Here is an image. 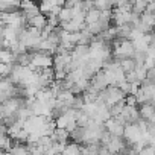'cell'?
I'll return each instance as SVG.
<instances>
[{"label":"cell","instance_id":"cell-1","mask_svg":"<svg viewBox=\"0 0 155 155\" xmlns=\"http://www.w3.org/2000/svg\"><path fill=\"white\" fill-rule=\"evenodd\" d=\"M138 114L141 119L147 120V122H155V110H153V104L150 102H144L138 105Z\"/></svg>","mask_w":155,"mask_h":155},{"label":"cell","instance_id":"cell-2","mask_svg":"<svg viewBox=\"0 0 155 155\" xmlns=\"http://www.w3.org/2000/svg\"><path fill=\"white\" fill-rule=\"evenodd\" d=\"M46 23H47V20H46V15L43 12H38V14H35L34 17H31L28 20L29 26H34V28H38V29H43L46 26Z\"/></svg>","mask_w":155,"mask_h":155},{"label":"cell","instance_id":"cell-3","mask_svg":"<svg viewBox=\"0 0 155 155\" xmlns=\"http://www.w3.org/2000/svg\"><path fill=\"white\" fill-rule=\"evenodd\" d=\"M17 55H14L9 49H0V62L5 64H14Z\"/></svg>","mask_w":155,"mask_h":155},{"label":"cell","instance_id":"cell-4","mask_svg":"<svg viewBox=\"0 0 155 155\" xmlns=\"http://www.w3.org/2000/svg\"><path fill=\"white\" fill-rule=\"evenodd\" d=\"M62 153L65 155H70V153H81V144L76 143V141H71V143H65L64 149H62Z\"/></svg>","mask_w":155,"mask_h":155},{"label":"cell","instance_id":"cell-5","mask_svg":"<svg viewBox=\"0 0 155 155\" xmlns=\"http://www.w3.org/2000/svg\"><path fill=\"white\" fill-rule=\"evenodd\" d=\"M119 67H120L125 73H128V71H131V70L135 68V62H134L132 56H131V58H123V59H119Z\"/></svg>","mask_w":155,"mask_h":155},{"label":"cell","instance_id":"cell-6","mask_svg":"<svg viewBox=\"0 0 155 155\" xmlns=\"http://www.w3.org/2000/svg\"><path fill=\"white\" fill-rule=\"evenodd\" d=\"M99 14H101V11H97L96 8H91V9L85 11V17H84V21H85V25L97 21V20H99Z\"/></svg>","mask_w":155,"mask_h":155},{"label":"cell","instance_id":"cell-7","mask_svg":"<svg viewBox=\"0 0 155 155\" xmlns=\"http://www.w3.org/2000/svg\"><path fill=\"white\" fill-rule=\"evenodd\" d=\"M93 8H96L97 11H107L113 9V3L111 0H93Z\"/></svg>","mask_w":155,"mask_h":155},{"label":"cell","instance_id":"cell-8","mask_svg":"<svg viewBox=\"0 0 155 155\" xmlns=\"http://www.w3.org/2000/svg\"><path fill=\"white\" fill-rule=\"evenodd\" d=\"M58 20L59 21H68L70 18H71V12H70V8H67V6H61V9H59V12H58Z\"/></svg>","mask_w":155,"mask_h":155},{"label":"cell","instance_id":"cell-9","mask_svg":"<svg viewBox=\"0 0 155 155\" xmlns=\"http://www.w3.org/2000/svg\"><path fill=\"white\" fill-rule=\"evenodd\" d=\"M11 68H12V64H5V62H0V78L9 76Z\"/></svg>","mask_w":155,"mask_h":155},{"label":"cell","instance_id":"cell-10","mask_svg":"<svg viewBox=\"0 0 155 155\" xmlns=\"http://www.w3.org/2000/svg\"><path fill=\"white\" fill-rule=\"evenodd\" d=\"M144 79H147V81H150V82H155V68H153V67L146 68V76H144Z\"/></svg>","mask_w":155,"mask_h":155},{"label":"cell","instance_id":"cell-11","mask_svg":"<svg viewBox=\"0 0 155 155\" xmlns=\"http://www.w3.org/2000/svg\"><path fill=\"white\" fill-rule=\"evenodd\" d=\"M111 3H113V8H119V6L128 3V0H111Z\"/></svg>","mask_w":155,"mask_h":155},{"label":"cell","instance_id":"cell-12","mask_svg":"<svg viewBox=\"0 0 155 155\" xmlns=\"http://www.w3.org/2000/svg\"><path fill=\"white\" fill-rule=\"evenodd\" d=\"M5 3H9V5H18V0H2Z\"/></svg>","mask_w":155,"mask_h":155}]
</instances>
